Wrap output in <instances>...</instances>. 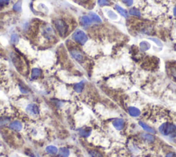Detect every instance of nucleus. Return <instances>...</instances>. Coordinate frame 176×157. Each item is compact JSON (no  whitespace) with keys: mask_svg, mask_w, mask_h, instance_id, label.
I'll return each instance as SVG.
<instances>
[{"mask_svg":"<svg viewBox=\"0 0 176 157\" xmlns=\"http://www.w3.org/2000/svg\"><path fill=\"white\" fill-rule=\"evenodd\" d=\"M53 26L55 31L61 37H65L69 32V26L64 19L61 18H57L53 20Z\"/></svg>","mask_w":176,"mask_h":157,"instance_id":"f257e3e1","label":"nucleus"},{"mask_svg":"<svg viewBox=\"0 0 176 157\" xmlns=\"http://www.w3.org/2000/svg\"><path fill=\"white\" fill-rule=\"evenodd\" d=\"M72 38L77 44L80 46H83L87 42L88 37L83 30L81 29H77L73 32Z\"/></svg>","mask_w":176,"mask_h":157,"instance_id":"f03ea898","label":"nucleus"},{"mask_svg":"<svg viewBox=\"0 0 176 157\" xmlns=\"http://www.w3.org/2000/svg\"><path fill=\"white\" fill-rule=\"evenodd\" d=\"M41 34L45 39H46L47 40L49 41L53 40L56 38L54 29L50 25H48V24L42 27Z\"/></svg>","mask_w":176,"mask_h":157,"instance_id":"7ed1b4c3","label":"nucleus"},{"mask_svg":"<svg viewBox=\"0 0 176 157\" xmlns=\"http://www.w3.org/2000/svg\"><path fill=\"white\" fill-rule=\"evenodd\" d=\"M176 130V126L174 124L165 123L162 124L159 127V131L164 136H168L173 133Z\"/></svg>","mask_w":176,"mask_h":157,"instance_id":"20e7f679","label":"nucleus"},{"mask_svg":"<svg viewBox=\"0 0 176 157\" xmlns=\"http://www.w3.org/2000/svg\"><path fill=\"white\" fill-rule=\"evenodd\" d=\"M69 50L71 56L77 62L82 63L85 61V57L79 48H77V47H71V48H69Z\"/></svg>","mask_w":176,"mask_h":157,"instance_id":"39448f33","label":"nucleus"},{"mask_svg":"<svg viewBox=\"0 0 176 157\" xmlns=\"http://www.w3.org/2000/svg\"><path fill=\"white\" fill-rule=\"evenodd\" d=\"M26 112L28 115L31 116H36L39 114V108L38 105L34 103H30L26 107Z\"/></svg>","mask_w":176,"mask_h":157,"instance_id":"423d86ee","label":"nucleus"},{"mask_svg":"<svg viewBox=\"0 0 176 157\" xmlns=\"http://www.w3.org/2000/svg\"><path fill=\"white\" fill-rule=\"evenodd\" d=\"M79 23L80 25L83 27H89L93 24V22L89 15H83L80 18Z\"/></svg>","mask_w":176,"mask_h":157,"instance_id":"0eeeda50","label":"nucleus"},{"mask_svg":"<svg viewBox=\"0 0 176 157\" xmlns=\"http://www.w3.org/2000/svg\"><path fill=\"white\" fill-rule=\"evenodd\" d=\"M88 15H89V17H90V19H92V21L93 23L97 24L102 23L101 18L100 17L99 15H97L96 13H94V12H89V13H88Z\"/></svg>","mask_w":176,"mask_h":157,"instance_id":"6e6552de","label":"nucleus"},{"mask_svg":"<svg viewBox=\"0 0 176 157\" xmlns=\"http://www.w3.org/2000/svg\"><path fill=\"white\" fill-rule=\"evenodd\" d=\"M105 13L106 16H107L109 19L113 20V21H116V20L118 19V16L117 14L114 13L111 9H105Z\"/></svg>","mask_w":176,"mask_h":157,"instance_id":"1a4fd4ad","label":"nucleus"},{"mask_svg":"<svg viewBox=\"0 0 176 157\" xmlns=\"http://www.w3.org/2000/svg\"><path fill=\"white\" fill-rule=\"evenodd\" d=\"M42 75V71L41 69L37 68H34L31 71V77L32 79H34V80H36L39 78H40Z\"/></svg>","mask_w":176,"mask_h":157,"instance_id":"9d476101","label":"nucleus"},{"mask_svg":"<svg viewBox=\"0 0 176 157\" xmlns=\"http://www.w3.org/2000/svg\"><path fill=\"white\" fill-rule=\"evenodd\" d=\"M113 125L117 130H121L124 127V121L122 119H116L113 121Z\"/></svg>","mask_w":176,"mask_h":157,"instance_id":"9b49d317","label":"nucleus"},{"mask_svg":"<svg viewBox=\"0 0 176 157\" xmlns=\"http://www.w3.org/2000/svg\"><path fill=\"white\" fill-rule=\"evenodd\" d=\"M9 128L14 131H19L22 129V124L18 121H13L9 124Z\"/></svg>","mask_w":176,"mask_h":157,"instance_id":"f8f14e48","label":"nucleus"},{"mask_svg":"<svg viewBox=\"0 0 176 157\" xmlns=\"http://www.w3.org/2000/svg\"><path fill=\"white\" fill-rule=\"evenodd\" d=\"M84 87H85V82L83 81H80L79 83H75L74 85V90L77 93H81L82 92V91L83 90Z\"/></svg>","mask_w":176,"mask_h":157,"instance_id":"ddd939ff","label":"nucleus"},{"mask_svg":"<svg viewBox=\"0 0 176 157\" xmlns=\"http://www.w3.org/2000/svg\"><path fill=\"white\" fill-rule=\"evenodd\" d=\"M13 10L15 13H20L22 12V1L21 0H18L13 6Z\"/></svg>","mask_w":176,"mask_h":157,"instance_id":"4468645a","label":"nucleus"},{"mask_svg":"<svg viewBox=\"0 0 176 157\" xmlns=\"http://www.w3.org/2000/svg\"><path fill=\"white\" fill-rule=\"evenodd\" d=\"M128 112L129 114L132 117H137L140 115V110L138 109L136 107H129L128 108Z\"/></svg>","mask_w":176,"mask_h":157,"instance_id":"2eb2a0df","label":"nucleus"},{"mask_svg":"<svg viewBox=\"0 0 176 157\" xmlns=\"http://www.w3.org/2000/svg\"><path fill=\"white\" fill-rule=\"evenodd\" d=\"M69 154V151L68 149L65 148H61L59 149L58 152V155L59 157H68Z\"/></svg>","mask_w":176,"mask_h":157,"instance_id":"dca6fc26","label":"nucleus"},{"mask_svg":"<svg viewBox=\"0 0 176 157\" xmlns=\"http://www.w3.org/2000/svg\"><path fill=\"white\" fill-rule=\"evenodd\" d=\"M10 42L13 45H17L19 42V36L17 33H13L11 34L10 38Z\"/></svg>","mask_w":176,"mask_h":157,"instance_id":"f3484780","label":"nucleus"},{"mask_svg":"<svg viewBox=\"0 0 176 157\" xmlns=\"http://www.w3.org/2000/svg\"><path fill=\"white\" fill-rule=\"evenodd\" d=\"M46 152L51 155H54L58 153V149L54 146H49L46 149Z\"/></svg>","mask_w":176,"mask_h":157,"instance_id":"a211bd4d","label":"nucleus"},{"mask_svg":"<svg viewBox=\"0 0 176 157\" xmlns=\"http://www.w3.org/2000/svg\"><path fill=\"white\" fill-rule=\"evenodd\" d=\"M140 47L142 50L147 51L150 49L151 44L148 42H147V41H143V42H141L140 43Z\"/></svg>","mask_w":176,"mask_h":157,"instance_id":"6ab92c4d","label":"nucleus"},{"mask_svg":"<svg viewBox=\"0 0 176 157\" xmlns=\"http://www.w3.org/2000/svg\"><path fill=\"white\" fill-rule=\"evenodd\" d=\"M139 125H140L141 127L143 128V130H145V131L149 132V133H154V130H153L152 128L149 127V125H147V124L143 123L142 121H139Z\"/></svg>","mask_w":176,"mask_h":157,"instance_id":"aec40b11","label":"nucleus"},{"mask_svg":"<svg viewBox=\"0 0 176 157\" xmlns=\"http://www.w3.org/2000/svg\"><path fill=\"white\" fill-rule=\"evenodd\" d=\"M115 9L116 11H117L118 13H119L120 15H121L122 17H127V12L126 11H124V9H122L121 6L118 5H115Z\"/></svg>","mask_w":176,"mask_h":157,"instance_id":"412c9836","label":"nucleus"},{"mask_svg":"<svg viewBox=\"0 0 176 157\" xmlns=\"http://www.w3.org/2000/svg\"><path fill=\"white\" fill-rule=\"evenodd\" d=\"M89 153L92 157H104L101 152L95 150H91Z\"/></svg>","mask_w":176,"mask_h":157,"instance_id":"4be33fe9","label":"nucleus"},{"mask_svg":"<svg viewBox=\"0 0 176 157\" xmlns=\"http://www.w3.org/2000/svg\"><path fill=\"white\" fill-rule=\"evenodd\" d=\"M91 133L90 128H84V129L81 130L80 131V134L83 136H89V134Z\"/></svg>","mask_w":176,"mask_h":157,"instance_id":"5701e85b","label":"nucleus"},{"mask_svg":"<svg viewBox=\"0 0 176 157\" xmlns=\"http://www.w3.org/2000/svg\"><path fill=\"white\" fill-rule=\"evenodd\" d=\"M142 138L143 139H145V141L148 142H152L153 141H154V138L152 135L151 134H142Z\"/></svg>","mask_w":176,"mask_h":157,"instance_id":"b1692460","label":"nucleus"},{"mask_svg":"<svg viewBox=\"0 0 176 157\" xmlns=\"http://www.w3.org/2000/svg\"><path fill=\"white\" fill-rule=\"evenodd\" d=\"M9 4L10 0H0V9L7 6L9 5Z\"/></svg>","mask_w":176,"mask_h":157,"instance_id":"393cba45","label":"nucleus"},{"mask_svg":"<svg viewBox=\"0 0 176 157\" xmlns=\"http://www.w3.org/2000/svg\"><path fill=\"white\" fill-rule=\"evenodd\" d=\"M98 4L101 6H105L109 5V1L108 0H98Z\"/></svg>","mask_w":176,"mask_h":157,"instance_id":"a878e982","label":"nucleus"},{"mask_svg":"<svg viewBox=\"0 0 176 157\" xmlns=\"http://www.w3.org/2000/svg\"><path fill=\"white\" fill-rule=\"evenodd\" d=\"M19 90H20V91H21V92L23 94H28V92H29L28 89L24 85L20 84L19 85Z\"/></svg>","mask_w":176,"mask_h":157,"instance_id":"bb28decb","label":"nucleus"},{"mask_svg":"<svg viewBox=\"0 0 176 157\" xmlns=\"http://www.w3.org/2000/svg\"><path fill=\"white\" fill-rule=\"evenodd\" d=\"M149 39H151V41H153V42H154L155 44L157 45V46H162V42L158 39L154 38V37H150V38H149Z\"/></svg>","mask_w":176,"mask_h":157,"instance_id":"cd10ccee","label":"nucleus"},{"mask_svg":"<svg viewBox=\"0 0 176 157\" xmlns=\"http://www.w3.org/2000/svg\"><path fill=\"white\" fill-rule=\"evenodd\" d=\"M129 13H130V15H134V16H137V17H140V12H139L138 11H136V10H134V9L130 10Z\"/></svg>","mask_w":176,"mask_h":157,"instance_id":"c85d7f7f","label":"nucleus"},{"mask_svg":"<svg viewBox=\"0 0 176 157\" xmlns=\"http://www.w3.org/2000/svg\"><path fill=\"white\" fill-rule=\"evenodd\" d=\"M122 1L124 4L128 6H131L133 4V0H122Z\"/></svg>","mask_w":176,"mask_h":157,"instance_id":"c756f323","label":"nucleus"},{"mask_svg":"<svg viewBox=\"0 0 176 157\" xmlns=\"http://www.w3.org/2000/svg\"><path fill=\"white\" fill-rule=\"evenodd\" d=\"M166 157H176V154L174 152H169L166 155Z\"/></svg>","mask_w":176,"mask_h":157,"instance_id":"7c9ffc66","label":"nucleus"},{"mask_svg":"<svg viewBox=\"0 0 176 157\" xmlns=\"http://www.w3.org/2000/svg\"><path fill=\"white\" fill-rule=\"evenodd\" d=\"M76 1H79V2L81 3H83V4H85V3H87L88 1H89V0H76Z\"/></svg>","mask_w":176,"mask_h":157,"instance_id":"2f4dec72","label":"nucleus"},{"mask_svg":"<svg viewBox=\"0 0 176 157\" xmlns=\"http://www.w3.org/2000/svg\"><path fill=\"white\" fill-rule=\"evenodd\" d=\"M173 75L175 78H176V69H175V70L173 71Z\"/></svg>","mask_w":176,"mask_h":157,"instance_id":"473e14b6","label":"nucleus"},{"mask_svg":"<svg viewBox=\"0 0 176 157\" xmlns=\"http://www.w3.org/2000/svg\"><path fill=\"white\" fill-rule=\"evenodd\" d=\"M173 15L175 17H176V6H175V8H174L173 9Z\"/></svg>","mask_w":176,"mask_h":157,"instance_id":"72a5a7b5","label":"nucleus"},{"mask_svg":"<svg viewBox=\"0 0 176 157\" xmlns=\"http://www.w3.org/2000/svg\"><path fill=\"white\" fill-rule=\"evenodd\" d=\"M175 28H176V24H175Z\"/></svg>","mask_w":176,"mask_h":157,"instance_id":"f704fd0d","label":"nucleus"}]
</instances>
